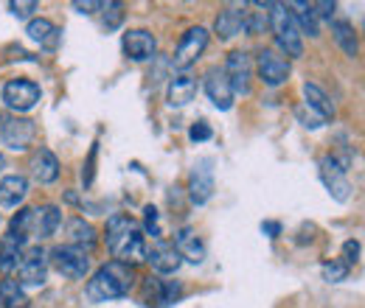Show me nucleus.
Returning <instances> with one entry per match:
<instances>
[{"instance_id":"2","label":"nucleus","mask_w":365,"mask_h":308,"mask_svg":"<svg viewBox=\"0 0 365 308\" xmlns=\"http://www.w3.org/2000/svg\"><path fill=\"white\" fill-rule=\"evenodd\" d=\"M135 269L133 264L124 261H107L101 264L93 277L88 280V300L91 303H107V300H118L127 297L130 289L135 286Z\"/></svg>"},{"instance_id":"17","label":"nucleus","mask_w":365,"mask_h":308,"mask_svg":"<svg viewBox=\"0 0 365 308\" xmlns=\"http://www.w3.org/2000/svg\"><path fill=\"white\" fill-rule=\"evenodd\" d=\"M31 176L40 185H51L59 179V157L51 149H37L31 157Z\"/></svg>"},{"instance_id":"8","label":"nucleus","mask_w":365,"mask_h":308,"mask_svg":"<svg viewBox=\"0 0 365 308\" xmlns=\"http://www.w3.org/2000/svg\"><path fill=\"white\" fill-rule=\"evenodd\" d=\"M205 45H208V28H202V26L188 28V31L182 34L180 45H178V51H175V56H172V65L180 68V70L191 68V65L202 56Z\"/></svg>"},{"instance_id":"43","label":"nucleus","mask_w":365,"mask_h":308,"mask_svg":"<svg viewBox=\"0 0 365 308\" xmlns=\"http://www.w3.org/2000/svg\"><path fill=\"white\" fill-rule=\"evenodd\" d=\"M3 169H6V157H3V152H0V174H3Z\"/></svg>"},{"instance_id":"10","label":"nucleus","mask_w":365,"mask_h":308,"mask_svg":"<svg viewBox=\"0 0 365 308\" xmlns=\"http://www.w3.org/2000/svg\"><path fill=\"white\" fill-rule=\"evenodd\" d=\"M256 70H259V79L267 85V87H281L287 79H289V62L284 56H278L275 51L264 48L259 51L256 56Z\"/></svg>"},{"instance_id":"22","label":"nucleus","mask_w":365,"mask_h":308,"mask_svg":"<svg viewBox=\"0 0 365 308\" xmlns=\"http://www.w3.org/2000/svg\"><path fill=\"white\" fill-rule=\"evenodd\" d=\"M194 95H197V79L194 76L180 73V76H175L169 82V92H166L169 107H185V104L194 101Z\"/></svg>"},{"instance_id":"13","label":"nucleus","mask_w":365,"mask_h":308,"mask_svg":"<svg viewBox=\"0 0 365 308\" xmlns=\"http://www.w3.org/2000/svg\"><path fill=\"white\" fill-rule=\"evenodd\" d=\"M211 166L214 163L205 157V160H200L194 166V171L188 176V196H191L194 205H205L211 199V193H214V169Z\"/></svg>"},{"instance_id":"3","label":"nucleus","mask_w":365,"mask_h":308,"mask_svg":"<svg viewBox=\"0 0 365 308\" xmlns=\"http://www.w3.org/2000/svg\"><path fill=\"white\" fill-rule=\"evenodd\" d=\"M270 28L275 34V45L287 53V56H304V43H301V31L292 20V11L284 3H270Z\"/></svg>"},{"instance_id":"38","label":"nucleus","mask_w":365,"mask_h":308,"mask_svg":"<svg viewBox=\"0 0 365 308\" xmlns=\"http://www.w3.org/2000/svg\"><path fill=\"white\" fill-rule=\"evenodd\" d=\"M211 127L205 124V121H200V124H194L191 129H188V137L194 140V143H202V140H211Z\"/></svg>"},{"instance_id":"5","label":"nucleus","mask_w":365,"mask_h":308,"mask_svg":"<svg viewBox=\"0 0 365 308\" xmlns=\"http://www.w3.org/2000/svg\"><path fill=\"white\" fill-rule=\"evenodd\" d=\"M48 277V253L43 247H31L23 253L20 264H17V283L23 289H37L46 286Z\"/></svg>"},{"instance_id":"34","label":"nucleus","mask_w":365,"mask_h":308,"mask_svg":"<svg viewBox=\"0 0 365 308\" xmlns=\"http://www.w3.org/2000/svg\"><path fill=\"white\" fill-rule=\"evenodd\" d=\"M121 20H124V6L121 3H104V26L118 28Z\"/></svg>"},{"instance_id":"21","label":"nucleus","mask_w":365,"mask_h":308,"mask_svg":"<svg viewBox=\"0 0 365 308\" xmlns=\"http://www.w3.org/2000/svg\"><path fill=\"white\" fill-rule=\"evenodd\" d=\"M23 253H26V238L9 233V235L0 241V272H3V275L17 272V264H20Z\"/></svg>"},{"instance_id":"29","label":"nucleus","mask_w":365,"mask_h":308,"mask_svg":"<svg viewBox=\"0 0 365 308\" xmlns=\"http://www.w3.org/2000/svg\"><path fill=\"white\" fill-rule=\"evenodd\" d=\"M31 216H34V208H23V211H17L14 213V219H11V230L9 233H14V235H20V238H31Z\"/></svg>"},{"instance_id":"39","label":"nucleus","mask_w":365,"mask_h":308,"mask_svg":"<svg viewBox=\"0 0 365 308\" xmlns=\"http://www.w3.org/2000/svg\"><path fill=\"white\" fill-rule=\"evenodd\" d=\"M334 3H329V0H323V3H312V11H315V17L320 20H331V14H334Z\"/></svg>"},{"instance_id":"9","label":"nucleus","mask_w":365,"mask_h":308,"mask_svg":"<svg viewBox=\"0 0 365 308\" xmlns=\"http://www.w3.org/2000/svg\"><path fill=\"white\" fill-rule=\"evenodd\" d=\"M0 137L11 152H29V146L37 140V124L29 118H6L0 124Z\"/></svg>"},{"instance_id":"20","label":"nucleus","mask_w":365,"mask_h":308,"mask_svg":"<svg viewBox=\"0 0 365 308\" xmlns=\"http://www.w3.org/2000/svg\"><path fill=\"white\" fill-rule=\"evenodd\" d=\"M29 196V179L23 174H6L0 179V205L17 208Z\"/></svg>"},{"instance_id":"35","label":"nucleus","mask_w":365,"mask_h":308,"mask_svg":"<svg viewBox=\"0 0 365 308\" xmlns=\"http://www.w3.org/2000/svg\"><path fill=\"white\" fill-rule=\"evenodd\" d=\"M360 255H363V244H360L357 238H349V241L343 244V258H340V261L351 269V264L360 261Z\"/></svg>"},{"instance_id":"14","label":"nucleus","mask_w":365,"mask_h":308,"mask_svg":"<svg viewBox=\"0 0 365 308\" xmlns=\"http://www.w3.org/2000/svg\"><path fill=\"white\" fill-rule=\"evenodd\" d=\"M155 51H158L155 34H149L146 28H133V31L124 34V53L133 62H149V59H155Z\"/></svg>"},{"instance_id":"1","label":"nucleus","mask_w":365,"mask_h":308,"mask_svg":"<svg viewBox=\"0 0 365 308\" xmlns=\"http://www.w3.org/2000/svg\"><path fill=\"white\" fill-rule=\"evenodd\" d=\"M104 244L107 250L115 255V261H124V264H138L146 258V241H143V230L135 219L124 216V213H115L107 221V230H104Z\"/></svg>"},{"instance_id":"30","label":"nucleus","mask_w":365,"mask_h":308,"mask_svg":"<svg viewBox=\"0 0 365 308\" xmlns=\"http://www.w3.org/2000/svg\"><path fill=\"white\" fill-rule=\"evenodd\" d=\"M349 272L351 269L343 261H326V264L320 266V275H323L326 283H343V280H349Z\"/></svg>"},{"instance_id":"16","label":"nucleus","mask_w":365,"mask_h":308,"mask_svg":"<svg viewBox=\"0 0 365 308\" xmlns=\"http://www.w3.org/2000/svg\"><path fill=\"white\" fill-rule=\"evenodd\" d=\"M175 250L188 264H202L205 261V244H202V238L197 235L194 227H180L175 233Z\"/></svg>"},{"instance_id":"33","label":"nucleus","mask_w":365,"mask_h":308,"mask_svg":"<svg viewBox=\"0 0 365 308\" xmlns=\"http://www.w3.org/2000/svg\"><path fill=\"white\" fill-rule=\"evenodd\" d=\"M143 233H149L152 238H160V216H158V208L155 205H146L143 208Z\"/></svg>"},{"instance_id":"36","label":"nucleus","mask_w":365,"mask_h":308,"mask_svg":"<svg viewBox=\"0 0 365 308\" xmlns=\"http://www.w3.org/2000/svg\"><path fill=\"white\" fill-rule=\"evenodd\" d=\"M295 118L301 121L304 129H320V127H323V118H318L309 107H298V110H295Z\"/></svg>"},{"instance_id":"23","label":"nucleus","mask_w":365,"mask_h":308,"mask_svg":"<svg viewBox=\"0 0 365 308\" xmlns=\"http://www.w3.org/2000/svg\"><path fill=\"white\" fill-rule=\"evenodd\" d=\"M304 107H309V110H312L318 118H323V121L334 118V104H331L329 95H326L318 85H312V82L304 85Z\"/></svg>"},{"instance_id":"12","label":"nucleus","mask_w":365,"mask_h":308,"mask_svg":"<svg viewBox=\"0 0 365 308\" xmlns=\"http://www.w3.org/2000/svg\"><path fill=\"white\" fill-rule=\"evenodd\" d=\"M202 87H205L211 104H214L217 110L228 112L230 107H233V90H230L228 76H225L222 68H208V70H205V79H202Z\"/></svg>"},{"instance_id":"4","label":"nucleus","mask_w":365,"mask_h":308,"mask_svg":"<svg viewBox=\"0 0 365 308\" xmlns=\"http://www.w3.org/2000/svg\"><path fill=\"white\" fill-rule=\"evenodd\" d=\"M48 261L53 264V269L62 275V277H71V280H82L88 277L91 272V255L88 250H79L73 244H62V247H53L48 253Z\"/></svg>"},{"instance_id":"24","label":"nucleus","mask_w":365,"mask_h":308,"mask_svg":"<svg viewBox=\"0 0 365 308\" xmlns=\"http://www.w3.org/2000/svg\"><path fill=\"white\" fill-rule=\"evenodd\" d=\"M331 34H334V43L340 45V51H343L346 56L357 59V53H360V40H357V31H354V26H351L349 20H334V23H331Z\"/></svg>"},{"instance_id":"28","label":"nucleus","mask_w":365,"mask_h":308,"mask_svg":"<svg viewBox=\"0 0 365 308\" xmlns=\"http://www.w3.org/2000/svg\"><path fill=\"white\" fill-rule=\"evenodd\" d=\"M0 308H29L26 289L17 280H0Z\"/></svg>"},{"instance_id":"41","label":"nucleus","mask_w":365,"mask_h":308,"mask_svg":"<svg viewBox=\"0 0 365 308\" xmlns=\"http://www.w3.org/2000/svg\"><path fill=\"white\" fill-rule=\"evenodd\" d=\"M96 152H98V149L93 146V149H91V157H88V169L82 171V179H85V185H91V182H93V163H96Z\"/></svg>"},{"instance_id":"42","label":"nucleus","mask_w":365,"mask_h":308,"mask_svg":"<svg viewBox=\"0 0 365 308\" xmlns=\"http://www.w3.org/2000/svg\"><path fill=\"white\" fill-rule=\"evenodd\" d=\"M262 233L275 238V235H281V224H278V221H264V224H262Z\"/></svg>"},{"instance_id":"7","label":"nucleus","mask_w":365,"mask_h":308,"mask_svg":"<svg viewBox=\"0 0 365 308\" xmlns=\"http://www.w3.org/2000/svg\"><path fill=\"white\" fill-rule=\"evenodd\" d=\"M40 85L29 82V79H11L3 85V104L11 112H29L40 104Z\"/></svg>"},{"instance_id":"27","label":"nucleus","mask_w":365,"mask_h":308,"mask_svg":"<svg viewBox=\"0 0 365 308\" xmlns=\"http://www.w3.org/2000/svg\"><path fill=\"white\" fill-rule=\"evenodd\" d=\"M68 238H71V244L79 247V250L96 247V230H93V224H88V221L79 219V216L68 221Z\"/></svg>"},{"instance_id":"6","label":"nucleus","mask_w":365,"mask_h":308,"mask_svg":"<svg viewBox=\"0 0 365 308\" xmlns=\"http://www.w3.org/2000/svg\"><path fill=\"white\" fill-rule=\"evenodd\" d=\"M346 171H349V169H343L334 154H326V157L318 160L320 182L326 185V191H329L337 202H349V196H351V182H349Z\"/></svg>"},{"instance_id":"26","label":"nucleus","mask_w":365,"mask_h":308,"mask_svg":"<svg viewBox=\"0 0 365 308\" xmlns=\"http://www.w3.org/2000/svg\"><path fill=\"white\" fill-rule=\"evenodd\" d=\"M287 9H295L292 11V20H295V26H298V31L301 34H309V37H318V17H315V11H312V3H289Z\"/></svg>"},{"instance_id":"31","label":"nucleus","mask_w":365,"mask_h":308,"mask_svg":"<svg viewBox=\"0 0 365 308\" xmlns=\"http://www.w3.org/2000/svg\"><path fill=\"white\" fill-rule=\"evenodd\" d=\"M182 297V286L178 283V280H163L160 277V308H166V306H175L178 300Z\"/></svg>"},{"instance_id":"19","label":"nucleus","mask_w":365,"mask_h":308,"mask_svg":"<svg viewBox=\"0 0 365 308\" xmlns=\"http://www.w3.org/2000/svg\"><path fill=\"white\" fill-rule=\"evenodd\" d=\"M242 26H245V6H225L217 14L214 31L220 40H233L236 34H242Z\"/></svg>"},{"instance_id":"11","label":"nucleus","mask_w":365,"mask_h":308,"mask_svg":"<svg viewBox=\"0 0 365 308\" xmlns=\"http://www.w3.org/2000/svg\"><path fill=\"white\" fill-rule=\"evenodd\" d=\"M222 70L228 76V85L233 90V95H247L250 92V73H253V68H250V56L245 51H233Z\"/></svg>"},{"instance_id":"18","label":"nucleus","mask_w":365,"mask_h":308,"mask_svg":"<svg viewBox=\"0 0 365 308\" xmlns=\"http://www.w3.org/2000/svg\"><path fill=\"white\" fill-rule=\"evenodd\" d=\"M62 224V211L56 205H43L34 208L31 216V238H51Z\"/></svg>"},{"instance_id":"15","label":"nucleus","mask_w":365,"mask_h":308,"mask_svg":"<svg viewBox=\"0 0 365 308\" xmlns=\"http://www.w3.org/2000/svg\"><path fill=\"white\" fill-rule=\"evenodd\" d=\"M143 261H149V266L158 272V275H172V272H178L182 264V258L178 255V250H175V244H169V241H155V247L146 253V258Z\"/></svg>"},{"instance_id":"25","label":"nucleus","mask_w":365,"mask_h":308,"mask_svg":"<svg viewBox=\"0 0 365 308\" xmlns=\"http://www.w3.org/2000/svg\"><path fill=\"white\" fill-rule=\"evenodd\" d=\"M26 34L34 40V43L46 45V48H53L56 40H59V28L48 20V17H34L31 23H29V28H26Z\"/></svg>"},{"instance_id":"40","label":"nucleus","mask_w":365,"mask_h":308,"mask_svg":"<svg viewBox=\"0 0 365 308\" xmlns=\"http://www.w3.org/2000/svg\"><path fill=\"white\" fill-rule=\"evenodd\" d=\"M73 9H76V11H82V14H93V11L104 9V3H98V0H76V3H73Z\"/></svg>"},{"instance_id":"37","label":"nucleus","mask_w":365,"mask_h":308,"mask_svg":"<svg viewBox=\"0 0 365 308\" xmlns=\"http://www.w3.org/2000/svg\"><path fill=\"white\" fill-rule=\"evenodd\" d=\"M37 9H40V3H37V0H11V3H9V11H11L14 17H20V20H23V17H29V14H31V11H37Z\"/></svg>"},{"instance_id":"32","label":"nucleus","mask_w":365,"mask_h":308,"mask_svg":"<svg viewBox=\"0 0 365 308\" xmlns=\"http://www.w3.org/2000/svg\"><path fill=\"white\" fill-rule=\"evenodd\" d=\"M267 26H270V17H267L264 11H245V26H242V31H247V34H262Z\"/></svg>"}]
</instances>
